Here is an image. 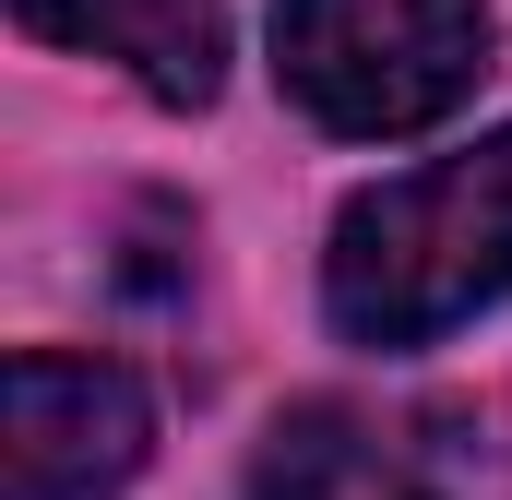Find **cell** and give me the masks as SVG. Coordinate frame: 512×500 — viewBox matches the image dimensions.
I'll list each match as a JSON object with an SVG mask.
<instances>
[{
    "label": "cell",
    "instance_id": "obj_1",
    "mask_svg": "<svg viewBox=\"0 0 512 500\" xmlns=\"http://www.w3.org/2000/svg\"><path fill=\"white\" fill-rule=\"evenodd\" d=\"M489 298H512V120L358 191L322 250V310L346 346H429Z\"/></svg>",
    "mask_w": 512,
    "mask_h": 500
},
{
    "label": "cell",
    "instance_id": "obj_2",
    "mask_svg": "<svg viewBox=\"0 0 512 500\" xmlns=\"http://www.w3.org/2000/svg\"><path fill=\"white\" fill-rule=\"evenodd\" d=\"M489 72L477 0H274V84L346 143H405L453 120Z\"/></svg>",
    "mask_w": 512,
    "mask_h": 500
},
{
    "label": "cell",
    "instance_id": "obj_3",
    "mask_svg": "<svg viewBox=\"0 0 512 500\" xmlns=\"http://www.w3.org/2000/svg\"><path fill=\"white\" fill-rule=\"evenodd\" d=\"M155 405L120 358L24 346L0 381V500H120L143 477Z\"/></svg>",
    "mask_w": 512,
    "mask_h": 500
},
{
    "label": "cell",
    "instance_id": "obj_4",
    "mask_svg": "<svg viewBox=\"0 0 512 500\" xmlns=\"http://www.w3.org/2000/svg\"><path fill=\"white\" fill-rule=\"evenodd\" d=\"M12 12L48 48L120 60L155 108H215V84H227V12L215 0H12Z\"/></svg>",
    "mask_w": 512,
    "mask_h": 500
},
{
    "label": "cell",
    "instance_id": "obj_5",
    "mask_svg": "<svg viewBox=\"0 0 512 500\" xmlns=\"http://www.w3.org/2000/svg\"><path fill=\"white\" fill-rule=\"evenodd\" d=\"M251 500H441L382 429H358L346 405H298L251 453Z\"/></svg>",
    "mask_w": 512,
    "mask_h": 500
}]
</instances>
